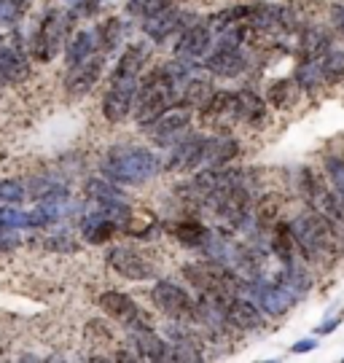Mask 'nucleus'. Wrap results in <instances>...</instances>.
Listing matches in <instances>:
<instances>
[{"label":"nucleus","instance_id":"1","mask_svg":"<svg viewBox=\"0 0 344 363\" xmlns=\"http://www.w3.org/2000/svg\"><path fill=\"white\" fill-rule=\"evenodd\" d=\"M192 78V65L186 62H167L159 65L151 76L140 84L138 91V108H135V121L140 127H151L159 116L175 105L183 84Z\"/></svg>","mask_w":344,"mask_h":363},{"label":"nucleus","instance_id":"2","mask_svg":"<svg viewBox=\"0 0 344 363\" xmlns=\"http://www.w3.org/2000/svg\"><path fill=\"white\" fill-rule=\"evenodd\" d=\"M145 46L143 43H132L127 52L118 57L113 73H111V84L102 97V116L108 121H124L132 111V105L138 100L140 91V67L145 62Z\"/></svg>","mask_w":344,"mask_h":363},{"label":"nucleus","instance_id":"3","mask_svg":"<svg viewBox=\"0 0 344 363\" xmlns=\"http://www.w3.org/2000/svg\"><path fill=\"white\" fill-rule=\"evenodd\" d=\"M159 156L151 148L143 145H116L111 151H105L100 162V172L113 183H124V186H140V183L151 181L159 172Z\"/></svg>","mask_w":344,"mask_h":363},{"label":"nucleus","instance_id":"4","mask_svg":"<svg viewBox=\"0 0 344 363\" xmlns=\"http://www.w3.org/2000/svg\"><path fill=\"white\" fill-rule=\"evenodd\" d=\"M294 234L299 250L306 261L326 259L339 250V240H344V234L333 226L331 220L326 218L320 210H306L294 220Z\"/></svg>","mask_w":344,"mask_h":363},{"label":"nucleus","instance_id":"5","mask_svg":"<svg viewBox=\"0 0 344 363\" xmlns=\"http://www.w3.org/2000/svg\"><path fill=\"white\" fill-rule=\"evenodd\" d=\"M67 30H70V13H65L62 9L46 11V16L40 19L38 30H35V38H33V57L38 62H51L62 52V46H67L65 43Z\"/></svg>","mask_w":344,"mask_h":363},{"label":"nucleus","instance_id":"6","mask_svg":"<svg viewBox=\"0 0 344 363\" xmlns=\"http://www.w3.org/2000/svg\"><path fill=\"white\" fill-rule=\"evenodd\" d=\"M87 196H89L91 202H97V208L105 216H111L118 226H127L129 218H132V210H129L124 194L108 178H89L87 181Z\"/></svg>","mask_w":344,"mask_h":363},{"label":"nucleus","instance_id":"7","mask_svg":"<svg viewBox=\"0 0 344 363\" xmlns=\"http://www.w3.org/2000/svg\"><path fill=\"white\" fill-rule=\"evenodd\" d=\"M151 298L159 310L170 318H175V320L196 318V301L192 298V294L186 288L170 283V280H159L151 291Z\"/></svg>","mask_w":344,"mask_h":363},{"label":"nucleus","instance_id":"8","mask_svg":"<svg viewBox=\"0 0 344 363\" xmlns=\"http://www.w3.org/2000/svg\"><path fill=\"white\" fill-rule=\"evenodd\" d=\"M245 283H248L250 298L267 315H272V318H280V315H285V312L294 307L296 298L280 283H267V280H245Z\"/></svg>","mask_w":344,"mask_h":363},{"label":"nucleus","instance_id":"9","mask_svg":"<svg viewBox=\"0 0 344 363\" xmlns=\"http://www.w3.org/2000/svg\"><path fill=\"white\" fill-rule=\"evenodd\" d=\"M0 76L6 78V84H22L30 78V62L16 33L9 38H0Z\"/></svg>","mask_w":344,"mask_h":363},{"label":"nucleus","instance_id":"10","mask_svg":"<svg viewBox=\"0 0 344 363\" xmlns=\"http://www.w3.org/2000/svg\"><path fill=\"white\" fill-rule=\"evenodd\" d=\"M108 264H111L113 272H118L127 280H151L153 274H156L151 261L145 259L140 250H135V247H113L108 253Z\"/></svg>","mask_w":344,"mask_h":363},{"label":"nucleus","instance_id":"11","mask_svg":"<svg viewBox=\"0 0 344 363\" xmlns=\"http://www.w3.org/2000/svg\"><path fill=\"white\" fill-rule=\"evenodd\" d=\"M189 124H192V111H189V105H183V103L172 105V108L167 111L165 116H159L151 124L153 143L172 145L180 138V135H183V132L189 130Z\"/></svg>","mask_w":344,"mask_h":363},{"label":"nucleus","instance_id":"12","mask_svg":"<svg viewBox=\"0 0 344 363\" xmlns=\"http://www.w3.org/2000/svg\"><path fill=\"white\" fill-rule=\"evenodd\" d=\"M97 304L102 307V312H108L111 318H116L118 323L129 325V328H140L145 323V315L140 312V307L135 304V298L127 296V294H118V291H105Z\"/></svg>","mask_w":344,"mask_h":363},{"label":"nucleus","instance_id":"13","mask_svg":"<svg viewBox=\"0 0 344 363\" xmlns=\"http://www.w3.org/2000/svg\"><path fill=\"white\" fill-rule=\"evenodd\" d=\"M248 57L243 54V46H223L218 43L216 52L204 60V70H210L213 76L221 78H237L245 73Z\"/></svg>","mask_w":344,"mask_h":363},{"label":"nucleus","instance_id":"14","mask_svg":"<svg viewBox=\"0 0 344 363\" xmlns=\"http://www.w3.org/2000/svg\"><path fill=\"white\" fill-rule=\"evenodd\" d=\"M102 65H105V57H102V54H94L87 62L70 67V70H67V78H65V89L70 91V94H89V91L97 86V81H100Z\"/></svg>","mask_w":344,"mask_h":363},{"label":"nucleus","instance_id":"15","mask_svg":"<svg viewBox=\"0 0 344 363\" xmlns=\"http://www.w3.org/2000/svg\"><path fill=\"white\" fill-rule=\"evenodd\" d=\"M226 320L240 331H261L264 328V310L255 304L253 298L234 296L226 304Z\"/></svg>","mask_w":344,"mask_h":363},{"label":"nucleus","instance_id":"16","mask_svg":"<svg viewBox=\"0 0 344 363\" xmlns=\"http://www.w3.org/2000/svg\"><path fill=\"white\" fill-rule=\"evenodd\" d=\"M192 25H194L192 13L170 9V11L159 13V16H153V19H145V33H148L156 43H165L172 33H183L186 27H192Z\"/></svg>","mask_w":344,"mask_h":363},{"label":"nucleus","instance_id":"17","mask_svg":"<svg viewBox=\"0 0 344 363\" xmlns=\"http://www.w3.org/2000/svg\"><path fill=\"white\" fill-rule=\"evenodd\" d=\"M210 46H213V27L210 25H192L180 33L175 52H178L180 57H186V60H192L194 62V60H199V57H204V54L210 52Z\"/></svg>","mask_w":344,"mask_h":363},{"label":"nucleus","instance_id":"18","mask_svg":"<svg viewBox=\"0 0 344 363\" xmlns=\"http://www.w3.org/2000/svg\"><path fill=\"white\" fill-rule=\"evenodd\" d=\"M204 143L207 138L202 135H194V138H186L183 143H178L172 148V154L167 159V167L170 169H194L204 164Z\"/></svg>","mask_w":344,"mask_h":363},{"label":"nucleus","instance_id":"19","mask_svg":"<svg viewBox=\"0 0 344 363\" xmlns=\"http://www.w3.org/2000/svg\"><path fill=\"white\" fill-rule=\"evenodd\" d=\"M132 345H135L138 355L145 358V361H165V358H172V347H170L162 337H156L148 325L132 328Z\"/></svg>","mask_w":344,"mask_h":363},{"label":"nucleus","instance_id":"20","mask_svg":"<svg viewBox=\"0 0 344 363\" xmlns=\"http://www.w3.org/2000/svg\"><path fill=\"white\" fill-rule=\"evenodd\" d=\"M237 154H240V143L229 135L207 138V143H204V167H226Z\"/></svg>","mask_w":344,"mask_h":363},{"label":"nucleus","instance_id":"21","mask_svg":"<svg viewBox=\"0 0 344 363\" xmlns=\"http://www.w3.org/2000/svg\"><path fill=\"white\" fill-rule=\"evenodd\" d=\"M296 234H294V223L288 220H277L272 226V253L277 256L280 264H294L296 261Z\"/></svg>","mask_w":344,"mask_h":363},{"label":"nucleus","instance_id":"22","mask_svg":"<svg viewBox=\"0 0 344 363\" xmlns=\"http://www.w3.org/2000/svg\"><path fill=\"white\" fill-rule=\"evenodd\" d=\"M118 229V223H116L111 216H105L102 210L97 213H89L87 218L81 220V234H84V240L91 242V245H102V242H108L113 232Z\"/></svg>","mask_w":344,"mask_h":363},{"label":"nucleus","instance_id":"23","mask_svg":"<svg viewBox=\"0 0 344 363\" xmlns=\"http://www.w3.org/2000/svg\"><path fill=\"white\" fill-rule=\"evenodd\" d=\"M97 46H100L97 30H81L76 38L65 46V62H67V70L81 65V62H87L89 57H94Z\"/></svg>","mask_w":344,"mask_h":363},{"label":"nucleus","instance_id":"24","mask_svg":"<svg viewBox=\"0 0 344 363\" xmlns=\"http://www.w3.org/2000/svg\"><path fill=\"white\" fill-rule=\"evenodd\" d=\"M234 118H240L245 124H261L267 118V103H264V97H258L253 89H240L237 91Z\"/></svg>","mask_w":344,"mask_h":363},{"label":"nucleus","instance_id":"25","mask_svg":"<svg viewBox=\"0 0 344 363\" xmlns=\"http://www.w3.org/2000/svg\"><path fill=\"white\" fill-rule=\"evenodd\" d=\"M277 283H280L294 298H301L306 291L312 288V277H309L306 269L296 267V261H294V264H282V272L277 274Z\"/></svg>","mask_w":344,"mask_h":363},{"label":"nucleus","instance_id":"26","mask_svg":"<svg viewBox=\"0 0 344 363\" xmlns=\"http://www.w3.org/2000/svg\"><path fill=\"white\" fill-rule=\"evenodd\" d=\"M234 108H237V91L218 89L207 97V103L202 105V116L207 121L221 116H234Z\"/></svg>","mask_w":344,"mask_h":363},{"label":"nucleus","instance_id":"27","mask_svg":"<svg viewBox=\"0 0 344 363\" xmlns=\"http://www.w3.org/2000/svg\"><path fill=\"white\" fill-rule=\"evenodd\" d=\"M172 234L180 245L186 247H204V242L210 240V229L199 220H178L172 226Z\"/></svg>","mask_w":344,"mask_h":363},{"label":"nucleus","instance_id":"28","mask_svg":"<svg viewBox=\"0 0 344 363\" xmlns=\"http://www.w3.org/2000/svg\"><path fill=\"white\" fill-rule=\"evenodd\" d=\"M296 89H299V84H296V78H280V81H274L272 86H269V94L267 100L272 108H277V111H291L296 105Z\"/></svg>","mask_w":344,"mask_h":363},{"label":"nucleus","instance_id":"29","mask_svg":"<svg viewBox=\"0 0 344 363\" xmlns=\"http://www.w3.org/2000/svg\"><path fill=\"white\" fill-rule=\"evenodd\" d=\"M296 84H299V89L304 91H315L323 86V81H326V73H323V65H320V60H306L301 65L296 67Z\"/></svg>","mask_w":344,"mask_h":363},{"label":"nucleus","instance_id":"30","mask_svg":"<svg viewBox=\"0 0 344 363\" xmlns=\"http://www.w3.org/2000/svg\"><path fill=\"white\" fill-rule=\"evenodd\" d=\"M250 11H253V6H229V9H223V11L213 13V16L207 19V25L213 27V30H221V33H223V30H229V27L248 22Z\"/></svg>","mask_w":344,"mask_h":363},{"label":"nucleus","instance_id":"31","mask_svg":"<svg viewBox=\"0 0 344 363\" xmlns=\"http://www.w3.org/2000/svg\"><path fill=\"white\" fill-rule=\"evenodd\" d=\"M213 84L207 81V78H189L186 84H183V89H180V103L183 105H199L202 108L207 103V97L213 94Z\"/></svg>","mask_w":344,"mask_h":363},{"label":"nucleus","instance_id":"32","mask_svg":"<svg viewBox=\"0 0 344 363\" xmlns=\"http://www.w3.org/2000/svg\"><path fill=\"white\" fill-rule=\"evenodd\" d=\"M170 9H175V0H129L127 3V11L140 19H153Z\"/></svg>","mask_w":344,"mask_h":363},{"label":"nucleus","instance_id":"33","mask_svg":"<svg viewBox=\"0 0 344 363\" xmlns=\"http://www.w3.org/2000/svg\"><path fill=\"white\" fill-rule=\"evenodd\" d=\"M124 38V25L118 19H108L105 25L97 27V40H100L102 52H113Z\"/></svg>","mask_w":344,"mask_h":363},{"label":"nucleus","instance_id":"34","mask_svg":"<svg viewBox=\"0 0 344 363\" xmlns=\"http://www.w3.org/2000/svg\"><path fill=\"white\" fill-rule=\"evenodd\" d=\"M320 65H323V73H326V81H342L344 78V57L342 52H333V49H328V52L323 54V57H318Z\"/></svg>","mask_w":344,"mask_h":363},{"label":"nucleus","instance_id":"35","mask_svg":"<svg viewBox=\"0 0 344 363\" xmlns=\"http://www.w3.org/2000/svg\"><path fill=\"white\" fill-rule=\"evenodd\" d=\"M25 196L27 189L19 181H13V178L0 181V205H19V202H25Z\"/></svg>","mask_w":344,"mask_h":363},{"label":"nucleus","instance_id":"36","mask_svg":"<svg viewBox=\"0 0 344 363\" xmlns=\"http://www.w3.org/2000/svg\"><path fill=\"white\" fill-rule=\"evenodd\" d=\"M255 223L258 226H269V223H277V199L274 196H264L255 208Z\"/></svg>","mask_w":344,"mask_h":363},{"label":"nucleus","instance_id":"37","mask_svg":"<svg viewBox=\"0 0 344 363\" xmlns=\"http://www.w3.org/2000/svg\"><path fill=\"white\" fill-rule=\"evenodd\" d=\"M326 172H328V178H331L336 194L344 199V162L339 156H326Z\"/></svg>","mask_w":344,"mask_h":363},{"label":"nucleus","instance_id":"38","mask_svg":"<svg viewBox=\"0 0 344 363\" xmlns=\"http://www.w3.org/2000/svg\"><path fill=\"white\" fill-rule=\"evenodd\" d=\"M27 9V0H0V22L13 25Z\"/></svg>","mask_w":344,"mask_h":363},{"label":"nucleus","instance_id":"39","mask_svg":"<svg viewBox=\"0 0 344 363\" xmlns=\"http://www.w3.org/2000/svg\"><path fill=\"white\" fill-rule=\"evenodd\" d=\"M46 247H49V250H60V253H73V250H76V242H70L67 237H49V240H46Z\"/></svg>","mask_w":344,"mask_h":363},{"label":"nucleus","instance_id":"40","mask_svg":"<svg viewBox=\"0 0 344 363\" xmlns=\"http://www.w3.org/2000/svg\"><path fill=\"white\" fill-rule=\"evenodd\" d=\"M16 245H19V240L11 234V229L9 226H0V253H9Z\"/></svg>","mask_w":344,"mask_h":363},{"label":"nucleus","instance_id":"41","mask_svg":"<svg viewBox=\"0 0 344 363\" xmlns=\"http://www.w3.org/2000/svg\"><path fill=\"white\" fill-rule=\"evenodd\" d=\"M315 347H318V339L309 337V339H299L291 350L294 352H309V350H315Z\"/></svg>","mask_w":344,"mask_h":363},{"label":"nucleus","instance_id":"42","mask_svg":"<svg viewBox=\"0 0 344 363\" xmlns=\"http://www.w3.org/2000/svg\"><path fill=\"white\" fill-rule=\"evenodd\" d=\"M339 323H342V315H336L333 320H326V323L318 328V334H331V331H336V328H339Z\"/></svg>","mask_w":344,"mask_h":363},{"label":"nucleus","instance_id":"43","mask_svg":"<svg viewBox=\"0 0 344 363\" xmlns=\"http://www.w3.org/2000/svg\"><path fill=\"white\" fill-rule=\"evenodd\" d=\"M333 16H336V25H339V30L344 33V6H339V9L333 11Z\"/></svg>","mask_w":344,"mask_h":363},{"label":"nucleus","instance_id":"44","mask_svg":"<svg viewBox=\"0 0 344 363\" xmlns=\"http://www.w3.org/2000/svg\"><path fill=\"white\" fill-rule=\"evenodd\" d=\"M0 84H6V78H3V76H0Z\"/></svg>","mask_w":344,"mask_h":363}]
</instances>
